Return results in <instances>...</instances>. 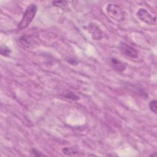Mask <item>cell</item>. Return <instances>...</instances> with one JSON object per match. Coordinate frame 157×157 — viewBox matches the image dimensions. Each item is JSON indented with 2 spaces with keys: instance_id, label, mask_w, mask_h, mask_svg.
<instances>
[{
  "instance_id": "13",
  "label": "cell",
  "mask_w": 157,
  "mask_h": 157,
  "mask_svg": "<svg viewBox=\"0 0 157 157\" xmlns=\"http://www.w3.org/2000/svg\"><path fill=\"white\" fill-rule=\"evenodd\" d=\"M67 2V1H53L52 4H53V6H55L57 7H62V6H66Z\"/></svg>"
},
{
  "instance_id": "1",
  "label": "cell",
  "mask_w": 157,
  "mask_h": 157,
  "mask_svg": "<svg viewBox=\"0 0 157 157\" xmlns=\"http://www.w3.org/2000/svg\"><path fill=\"white\" fill-rule=\"evenodd\" d=\"M37 10V6L35 4H31L26 9L21 21L17 26V31H21L26 28L34 18Z\"/></svg>"
},
{
  "instance_id": "11",
  "label": "cell",
  "mask_w": 157,
  "mask_h": 157,
  "mask_svg": "<svg viewBox=\"0 0 157 157\" xmlns=\"http://www.w3.org/2000/svg\"><path fill=\"white\" fill-rule=\"evenodd\" d=\"M148 106H149V108H150V110L151 112H153L154 113L156 114V113H157L156 101L155 99H153V100H151V101H150V102L148 104Z\"/></svg>"
},
{
  "instance_id": "2",
  "label": "cell",
  "mask_w": 157,
  "mask_h": 157,
  "mask_svg": "<svg viewBox=\"0 0 157 157\" xmlns=\"http://www.w3.org/2000/svg\"><path fill=\"white\" fill-rule=\"evenodd\" d=\"M106 11L109 16L117 22H121L124 20L125 13L124 10L117 4H108Z\"/></svg>"
},
{
  "instance_id": "9",
  "label": "cell",
  "mask_w": 157,
  "mask_h": 157,
  "mask_svg": "<svg viewBox=\"0 0 157 157\" xmlns=\"http://www.w3.org/2000/svg\"><path fill=\"white\" fill-rule=\"evenodd\" d=\"M62 151L64 154L69 156H74L78 154V151L73 148L69 147H64L62 149Z\"/></svg>"
},
{
  "instance_id": "3",
  "label": "cell",
  "mask_w": 157,
  "mask_h": 157,
  "mask_svg": "<svg viewBox=\"0 0 157 157\" xmlns=\"http://www.w3.org/2000/svg\"><path fill=\"white\" fill-rule=\"evenodd\" d=\"M137 15L141 21L147 25H153L156 24V17H153L149 12L144 8L139 9L137 12Z\"/></svg>"
},
{
  "instance_id": "7",
  "label": "cell",
  "mask_w": 157,
  "mask_h": 157,
  "mask_svg": "<svg viewBox=\"0 0 157 157\" xmlns=\"http://www.w3.org/2000/svg\"><path fill=\"white\" fill-rule=\"evenodd\" d=\"M110 64L112 66V67L117 71L118 72H123L126 70V65L124 64V63L121 61L120 60L115 58H110Z\"/></svg>"
},
{
  "instance_id": "8",
  "label": "cell",
  "mask_w": 157,
  "mask_h": 157,
  "mask_svg": "<svg viewBox=\"0 0 157 157\" xmlns=\"http://www.w3.org/2000/svg\"><path fill=\"white\" fill-rule=\"evenodd\" d=\"M63 96L66 98L67 99H69L72 101H78L80 99L78 95H77L75 93L72 91H67L63 94Z\"/></svg>"
},
{
  "instance_id": "10",
  "label": "cell",
  "mask_w": 157,
  "mask_h": 157,
  "mask_svg": "<svg viewBox=\"0 0 157 157\" xmlns=\"http://www.w3.org/2000/svg\"><path fill=\"white\" fill-rule=\"evenodd\" d=\"M11 51L10 48H9L7 47L4 45H1L0 48V53L1 55L4 56H7L10 55Z\"/></svg>"
},
{
  "instance_id": "6",
  "label": "cell",
  "mask_w": 157,
  "mask_h": 157,
  "mask_svg": "<svg viewBox=\"0 0 157 157\" xmlns=\"http://www.w3.org/2000/svg\"><path fill=\"white\" fill-rule=\"evenodd\" d=\"M19 41L22 46L25 48H31L36 44V40L31 36H23L19 39Z\"/></svg>"
},
{
  "instance_id": "5",
  "label": "cell",
  "mask_w": 157,
  "mask_h": 157,
  "mask_svg": "<svg viewBox=\"0 0 157 157\" xmlns=\"http://www.w3.org/2000/svg\"><path fill=\"white\" fill-rule=\"evenodd\" d=\"M88 31L94 40H101L102 37V32L98 25L91 23L88 26Z\"/></svg>"
},
{
  "instance_id": "14",
  "label": "cell",
  "mask_w": 157,
  "mask_h": 157,
  "mask_svg": "<svg viewBox=\"0 0 157 157\" xmlns=\"http://www.w3.org/2000/svg\"><path fill=\"white\" fill-rule=\"evenodd\" d=\"M67 61L70 63L71 64H77V61L72 58H69V59H67Z\"/></svg>"
},
{
  "instance_id": "12",
  "label": "cell",
  "mask_w": 157,
  "mask_h": 157,
  "mask_svg": "<svg viewBox=\"0 0 157 157\" xmlns=\"http://www.w3.org/2000/svg\"><path fill=\"white\" fill-rule=\"evenodd\" d=\"M31 153L32 154L33 156H44V154H42L41 152L39 151L38 150H37L35 148H32L31 150Z\"/></svg>"
},
{
  "instance_id": "4",
  "label": "cell",
  "mask_w": 157,
  "mask_h": 157,
  "mask_svg": "<svg viewBox=\"0 0 157 157\" xmlns=\"http://www.w3.org/2000/svg\"><path fill=\"white\" fill-rule=\"evenodd\" d=\"M119 49L121 53L126 56L131 58H137L139 56L137 51L134 48L124 42H121L120 43Z\"/></svg>"
}]
</instances>
